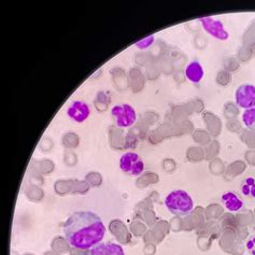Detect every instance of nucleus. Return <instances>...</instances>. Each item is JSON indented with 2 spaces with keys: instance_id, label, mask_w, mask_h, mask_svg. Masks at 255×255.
Instances as JSON below:
<instances>
[{
  "instance_id": "5",
  "label": "nucleus",
  "mask_w": 255,
  "mask_h": 255,
  "mask_svg": "<svg viewBox=\"0 0 255 255\" xmlns=\"http://www.w3.org/2000/svg\"><path fill=\"white\" fill-rule=\"evenodd\" d=\"M235 102L246 110L255 107V86L248 83L241 84L235 93Z\"/></svg>"
},
{
  "instance_id": "7",
  "label": "nucleus",
  "mask_w": 255,
  "mask_h": 255,
  "mask_svg": "<svg viewBox=\"0 0 255 255\" xmlns=\"http://www.w3.org/2000/svg\"><path fill=\"white\" fill-rule=\"evenodd\" d=\"M67 114L73 121L78 123H82L87 120L91 114L90 106L82 100H75L67 109Z\"/></svg>"
},
{
  "instance_id": "14",
  "label": "nucleus",
  "mask_w": 255,
  "mask_h": 255,
  "mask_svg": "<svg viewBox=\"0 0 255 255\" xmlns=\"http://www.w3.org/2000/svg\"><path fill=\"white\" fill-rule=\"evenodd\" d=\"M246 247H247V250L249 251L251 255H255V236H252L249 238V240L247 241Z\"/></svg>"
},
{
  "instance_id": "11",
  "label": "nucleus",
  "mask_w": 255,
  "mask_h": 255,
  "mask_svg": "<svg viewBox=\"0 0 255 255\" xmlns=\"http://www.w3.org/2000/svg\"><path fill=\"white\" fill-rule=\"evenodd\" d=\"M241 193L249 198H255V179L252 177L246 178L241 182Z\"/></svg>"
},
{
  "instance_id": "1",
  "label": "nucleus",
  "mask_w": 255,
  "mask_h": 255,
  "mask_svg": "<svg viewBox=\"0 0 255 255\" xmlns=\"http://www.w3.org/2000/svg\"><path fill=\"white\" fill-rule=\"evenodd\" d=\"M63 232L69 245L79 250H90L102 243L106 226L102 218L92 211H76L66 220Z\"/></svg>"
},
{
  "instance_id": "3",
  "label": "nucleus",
  "mask_w": 255,
  "mask_h": 255,
  "mask_svg": "<svg viewBox=\"0 0 255 255\" xmlns=\"http://www.w3.org/2000/svg\"><path fill=\"white\" fill-rule=\"evenodd\" d=\"M111 114L116 120V124L120 128H127L137 122V112L131 105L123 104L114 106Z\"/></svg>"
},
{
  "instance_id": "2",
  "label": "nucleus",
  "mask_w": 255,
  "mask_h": 255,
  "mask_svg": "<svg viewBox=\"0 0 255 255\" xmlns=\"http://www.w3.org/2000/svg\"><path fill=\"white\" fill-rule=\"evenodd\" d=\"M165 206L177 217H186L192 212L194 200L186 191L177 190L169 193L165 198Z\"/></svg>"
},
{
  "instance_id": "13",
  "label": "nucleus",
  "mask_w": 255,
  "mask_h": 255,
  "mask_svg": "<svg viewBox=\"0 0 255 255\" xmlns=\"http://www.w3.org/2000/svg\"><path fill=\"white\" fill-rule=\"evenodd\" d=\"M153 43H154V36H149L145 39L140 40L139 42L136 43V46L140 50H146L147 48H150Z\"/></svg>"
},
{
  "instance_id": "12",
  "label": "nucleus",
  "mask_w": 255,
  "mask_h": 255,
  "mask_svg": "<svg viewBox=\"0 0 255 255\" xmlns=\"http://www.w3.org/2000/svg\"><path fill=\"white\" fill-rule=\"evenodd\" d=\"M243 122L247 128L255 131V107L247 109L243 113Z\"/></svg>"
},
{
  "instance_id": "10",
  "label": "nucleus",
  "mask_w": 255,
  "mask_h": 255,
  "mask_svg": "<svg viewBox=\"0 0 255 255\" xmlns=\"http://www.w3.org/2000/svg\"><path fill=\"white\" fill-rule=\"evenodd\" d=\"M184 73L187 80H190V81L193 83H199L205 76L203 66H201L200 63L197 62V60H194V62L187 65L184 70Z\"/></svg>"
},
{
  "instance_id": "6",
  "label": "nucleus",
  "mask_w": 255,
  "mask_h": 255,
  "mask_svg": "<svg viewBox=\"0 0 255 255\" xmlns=\"http://www.w3.org/2000/svg\"><path fill=\"white\" fill-rule=\"evenodd\" d=\"M199 22L201 23L204 29L213 38L221 40V41H225V40L230 38V33L226 31L222 22L217 21V19L212 17L200 18Z\"/></svg>"
},
{
  "instance_id": "4",
  "label": "nucleus",
  "mask_w": 255,
  "mask_h": 255,
  "mask_svg": "<svg viewBox=\"0 0 255 255\" xmlns=\"http://www.w3.org/2000/svg\"><path fill=\"white\" fill-rule=\"evenodd\" d=\"M144 168L142 158L135 152H127L120 158V169L129 176H140Z\"/></svg>"
},
{
  "instance_id": "9",
  "label": "nucleus",
  "mask_w": 255,
  "mask_h": 255,
  "mask_svg": "<svg viewBox=\"0 0 255 255\" xmlns=\"http://www.w3.org/2000/svg\"><path fill=\"white\" fill-rule=\"evenodd\" d=\"M222 203L224 205V207L230 212H238L244 207V201L241 199L236 193L234 192H226L224 193L222 197Z\"/></svg>"
},
{
  "instance_id": "8",
  "label": "nucleus",
  "mask_w": 255,
  "mask_h": 255,
  "mask_svg": "<svg viewBox=\"0 0 255 255\" xmlns=\"http://www.w3.org/2000/svg\"><path fill=\"white\" fill-rule=\"evenodd\" d=\"M86 255H125L123 248L116 243H100L91 248Z\"/></svg>"
}]
</instances>
